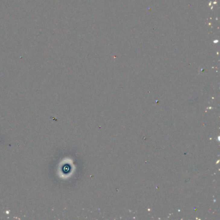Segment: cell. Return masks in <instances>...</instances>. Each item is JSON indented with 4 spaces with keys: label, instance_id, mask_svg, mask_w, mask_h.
Segmentation results:
<instances>
[]
</instances>
